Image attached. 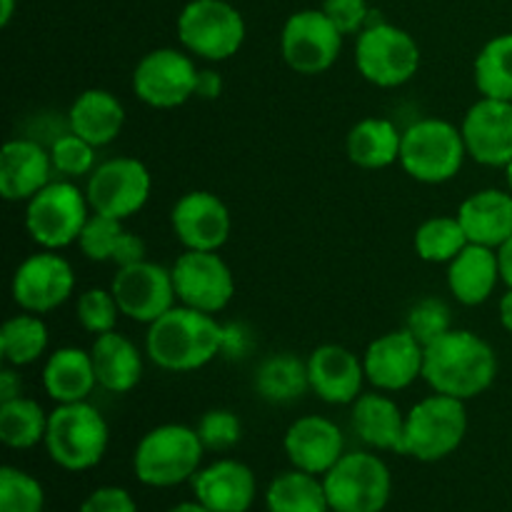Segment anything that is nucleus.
<instances>
[{"instance_id": "obj_1", "label": "nucleus", "mask_w": 512, "mask_h": 512, "mask_svg": "<svg viewBox=\"0 0 512 512\" xmlns=\"http://www.w3.org/2000/svg\"><path fill=\"white\" fill-rule=\"evenodd\" d=\"M498 375V355L493 345L473 330H448L435 343L425 345L423 380L433 393L458 400L483 395Z\"/></svg>"}, {"instance_id": "obj_2", "label": "nucleus", "mask_w": 512, "mask_h": 512, "mask_svg": "<svg viewBox=\"0 0 512 512\" xmlns=\"http://www.w3.org/2000/svg\"><path fill=\"white\" fill-rule=\"evenodd\" d=\"M223 350V325L203 310L175 305L148 325L145 355L168 373H193Z\"/></svg>"}, {"instance_id": "obj_3", "label": "nucleus", "mask_w": 512, "mask_h": 512, "mask_svg": "<svg viewBox=\"0 0 512 512\" xmlns=\"http://www.w3.org/2000/svg\"><path fill=\"white\" fill-rule=\"evenodd\" d=\"M203 455L198 430L165 423L148 430L135 445L133 473L148 488H175L198 475Z\"/></svg>"}, {"instance_id": "obj_4", "label": "nucleus", "mask_w": 512, "mask_h": 512, "mask_svg": "<svg viewBox=\"0 0 512 512\" xmlns=\"http://www.w3.org/2000/svg\"><path fill=\"white\" fill-rule=\"evenodd\" d=\"M110 443L108 420L88 400L65 403L50 413L45 450L58 468L83 473L105 458Z\"/></svg>"}, {"instance_id": "obj_5", "label": "nucleus", "mask_w": 512, "mask_h": 512, "mask_svg": "<svg viewBox=\"0 0 512 512\" xmlns=\"http://www.w3.org/2000/svg\"><path fill=\"white\" fill-rule=\"evenodd\" d=\"M468 435V410L465 400L433 393L415 403L405 413V435L400 455L438 463L463 445Z\"/></svg>"}, {"instance_id": "obj_6", "label": "nucleus", "mask_w": 512, "mask_h": 512, "mask_svg": "<svg viewBox=\"0 0 512 512\" xmlns=\"http://www.w3.org/2000/svg\"><path fill=\"white\" fill-rule=\"evenodd\" d=\"M465 150L463 130L440 118H423L403 130L400 160L405 173L425 185L453 180L463 170Z\"/></svg>"}, {"instance_id": "obj_7", "label": "nucleus", "mask_w": 512, "mask_h": 512, "mask_svg": "<svg viewBox=\"0 0 512 512\" xmlns=\"http://www.w3.org/2000/svg\"><path fill=\"white\" fill-rule=\"evenodd\" d=\"M93 215L88 195L70 180H53L25 203V230L40 250H63L78 243Z\"/></svg>"}, {"instance_id": "obj_8", "label": "nucleus", "mask_w": 512, "mask_h": 512, "mask_svg": "<svg viewBox=\"0 0 512 512\" xmlns=\"http://www.w3.org/2000/svg\"><path fill=\"white\" fill-rule=\"evenodd\" d=\"M178 40L193 58L230 60L245 43V20L228 0H190L178 15Z\"/></svg>"}, {"instance_id": "obj_9", "label": "nucleus", "mask_w": 512, "mask_h": 512, "mask_svg": "<svg viewBox=\"0 0 512 512\" xmlns=\"http://www.w3.org/2000/svg\"><path fill=\"white\" fill-rule=\"evenodd\" d=\"M355 68L378 88H400L418 75L420 45L408 30L378 20L358 33Z\"/></svg>"}, {"instance_id": "obj_10", "label": "nucleus", "mask_w": 512, "mask_h": 512, "mask_svg": "<svg viewBox=\"0 0 512 512\" xmlns=\"http://www.w3.org/2000/svg\"><path fill=\"white\" fill-rule=\"evenodd\" d=\"M325 495L335 512H383L393 493L388 465L373 453H345L323 475Z\"/></svg>"}, {"instance_id": "obj_11", "label": "nucleus", "mask_w": 512, "mask_h": 512, "mask_svg": "<svg viewBox=\"0 0 512 512\" xmlns=\"http://www.w3.org/2000/svg\"><path fill=\"white\" fill-rule=\"evenodd\" d=\"M198 65L188 50L155 48L138 60L133 70V95L148 108L173 110L195 98Z\"/></svg>"}, {"instance_id": "obj_12", "label": "nucleus", "mask_w": 512, "mask_h": 512, "mask_svg": "<svg viewBox=\"0 0 512 512\" xmlns=\"http://www.w3.org/2000/svg\"><path fill=\"white\" fill-rule=\"evenodd\" d=\"M153 193V175L148 165L130 155L103 160L88 175L85 195L90 210L115 220H128L148 205Z\"/></svg>"}, {"instance_id": "obj_13", "label": "nucleus", "mask_w": 512, "mask_h": 512, "mask_svg": "<svg viewBox=\"0 0 512 512\" xmlns=\"http://www.w3.org/2000/svg\"><path fill=\"white\" fill-rule=\"evenodd\" d=\"M343 38L323 10H298L280 33V53L285 65L300 75H320L330 70L343 50Z\"/></svg>"}, {"instance_id": "obj_14", "label": "nucleus", "mask_w": 512, "mask_h": 512, "mask_svg": "<svg viewBox=\"0 0 512 512\" xmlns=\"http://www.w3.org/2000/svg\"><path fill=\"white\" fill-rule=\"evenodd\" d=\"M170 270L180 305L218 315L233 300V270L220 258L218 250H185Z\"/></svg>"}, {"instance_id": "obj_15", "label": "nucleus", "mask_w": 512, "mask_h": 512, "mask_svg": "<svg viewBox=\"0 0 512 512\" xmlns=\"http://www.w3.org/2000/svg\"><path fill=\"white\" fill-rule=\"evenodd\" d=\"M75 290L73 265L60 250H40L15 268L10 295L25 313L45 315L68 303Z\"/></svg>"}, {"instance_id": "obj_16", "label": "nucleus", "mask_w": 512, "mask_h": 512, "mask_svg": "<svg viewBox=\"0 0 512 512\" xmlns=\"http://www.w3.org/2000/svg\"><path fill=\"white\" fill-rule=\"evenodd\" d=\"M120 313L135 323L150 325L163 318L170 308H175V283L173 270L163 268L150 260L118 268L110 283Z\"/></svg>"}, {"instance_id": "obj_17", "label": "nucleus", "mask_w": 512, "mask_h": 512, "mask_svg": "<svg viewBox=\"0 0 512 512\" xmlns=\"http://www.w3.org/2000/svg\"><path fill=\"white\" fill-rule=\"evenodd\" d=\"M425 345L408 328L390 330L365 348V378L375 390L400 393L423 378Z\"/></svg>"}, {"instance_id": "obj_18", "label": "nucleus", "mask_w": 512, "mask_h": 512, "mask_svg": "<svg viewBox=\"0 0 512 512\" xmlns=\"http://www.w3.org/2000/svg\"><path fill=\"white\" fill-rule=\"evenodd\" d=\"M170 228L185 250H220L228 243L233 220L218 195L210 190H190L175 200Z\"/></svg>"}, {"instance_id": "obj_19", "label": "nucleus", "mask_w": 512, "mask_h": 512, "mask_svg": "<svg viewBox=\"0 0 512 512\" xmlns=\"http://www.w3.org/2000/svg\"><path fill=\"white\" fill-rule=\"evenodd\" d=\"M463 140L468 158L485 168H505L512 160V103L480 98L465 113Z\"/></svg>"}, {"instance_id": "obj_20", "label": "nucleus", "mask_w": 512, "mask_h": 512, "mask_svg": "<svg viewBox=\"0 0 512 512\" xmlns=\"http://www.w3.org/2000/svg\"><path fill=\"white\" fill-rule=\"evenodd\" d=\"M310 393L328 405H353L363 395V358L343 345H320L308 355Z\"/></svg>"}, {"instance_id": "obj_21", "label": "nucleus", "mask_w": 512, "mask_h": 512, "mask_svg": "<svg viewBox=\"0 0 512 512\" xmlns=\"http://www.w3.org/2000/svg\"><path fill=\"white\" fill-rule=\"evenodd\" d=\"M283 448L293 468L323 478L345 455V438L330 418L303 415L285 430Z\"/></svg>"}, {"instance_id": "obj_22", "label": "nucleus", "mask_w": 512, "mask_h": 512, "mask_svg": "<svg viewBox=\"0 0 512 512\" xmlns=\"http://www.w3.org/2000/svg\"><path fill=\"white\" fill-rule=\"evenodd\" d=\"M53 158L38 140L13 138L0 153V195L8 203H28L35 193L53 183Z\"/></svg>"}, {"instance_id": "obj_23", "label": "nucleus", "mask_w": 512, "mask_h": 512, "mask_svg": "<svg viewBox=\"0 0 512 512\" xmlns=\"http://www.w3.org/2000/svg\"><path fill=\"white\" fill-rule=\"evenodd\" d=\"M190 483L195 500L210 512H248L258 495L253 470L230 458L200 468Z\"/></svg>"}, {"instance_id": "obj_24", "label": "nucleus", "mask_w": 512, "mask_h": 512, "mask_svg": "<svg viewBox=\"0 0 512 512\" xmlns=\"http://www.w3.org/2000/svg\"><path fill=\"white\" fill-rule=\"evenodd\" d=\"M458 220L470 243L498 250L512 238V193L498 188L478 190L460 203Z\"/></svg>"}, {"instance_id": "obj_25", "label": "nucleus", "mask_w": 512, "mask_h": 512, "mask_svg": "<svg viewBox=\"0 0 512 512\" xmlns=\"http://www.w3.org/2000/svg\"><path fill=\"white\" fill-rule=\"evenodd\" d=\"M500 260L498 250L485 245L468 243L448 263V288L450 295L460 305H483L495 293L500 283Z\"/></svg>"}, {"instance_id": "obj_26", "label": "nucleus", "mask_w": 512, "mask_h": 512, "mask_svg": "<svg viewBox=\"0 0 512 512\" xmlns=\"http://www.w3.org/2000/svg\"><path fill=\"white\" fill-rule=\"evenodd\" d=\"M90 358H93L98 385L108 393L125 395L138 388V383L143 380V355H140L138 345L118 330L95 335Z\"/></svg>"}, {"instance_id": "obj_27", "label": "nucleus", "mask_w": 512, "mask_h": 512, "mask_svg": "<svg viewBox=\"0 0 512 512\" xmlns=\"http://www.w3.org/2000/svg\"><path fill=\"white\" fill-rule=\"evenodd\" d=\"M350 425H353L355 435L370 448L390 450V453L403 450L405 413L383 390L363 393L355 400L353 410H350Z\"/></svg>"}, {"instance_id": "obj_28", "label": "nucleus", "mask_w": 512, "mask_h": 512, "mask_svg": "<svg viewBox=\"0 0 512 512\" xmlns=\"http://www.w3.org/2000/svg\"><path fill=\"white\" fill-rule=\"evenodd\" d=\"M70 133L80 135L95 148L115 143L125 128V108L118 95L103 88L83 90L68 110Z\"/></svg>"}, {"instance_id": "obj_29", "label": "nucleus", "mask_w": 512, "mask_h": 512, "mask_svg": "<svg viewBox=\"0 0 512 512\" xmlns=\"http://www.w3.org/2000/svg\"><path fill=\"white\" fill-rule=\"evenodd\" d=\"M98 385L95 378L90 350L83 348H58L48 355L43 365V388L50 400L58 405L83 403Z\"/></svg>"}, {"instance_id": "obj_30", "label": "nucleus", "mask_w": 512, "mask_h": 512, "mask_svg": "<svg viewBox=\"0 0 512 512\" xmlns=\"http://www.w3.org/2000/svg\"><path fill=\"white\" fill-rule=\"evenodd\" d=\"M350 163L363 170H383L400 160L403 148V133L398 125L385 118H363L350 128L348 140Z\"/></svg>"}, {"instance_id": "obj_31", "label": "nucleus", "mask_w": 512, "mask_h": 512, "mask_svg": "<svg viewBox=\"0 0 512 512\" xmlns=\"http://www.w3.org/2000/svg\"><path fill=\"white\" fill-rule=\"evenodd\" d=\"M253 388L265 403L290 405L310 390L308 360L293 353H273L255 368Z\"/></svg>"}, {"instance_id": "obj_32", "label": "nucleus", "mask_w": 512, "mask_h": 512, "mask_svg": "<svg viewBox=\"0 0 512 512\" xmlns=\"http://www.w3.org/2000/svg\"><path fill=\"white\" fill-rule=\"evenodd\" d=\"M268 512H330L323 478L305 470H288L270 480L265 490Z\"/></svg>"}, {"instance_id": "obj_33", "label": "nucleus", "mask_w": 512, "mask_h": 512, "mask_svg": "<svg viewBox=\"0 0 512 512\" xmlns=\"http://www.w3.org/2000/svg\"><path fill=\"white\" fill-rule=\"evenodd\" d=\"M48 343V325L35 313L23 310L20 315L5 320L0 328V355H3L5 365L25 368V365L38 363L48 350Z\"/></svg>"}, {"instance_id": "obj_34", "label": "nucleus", "mask_w": 512, "mask_h": 512, "mask_svg": "<svg viewBox=\"0 0 512 512\" xmlns=\"http://www.w3.org/2000/svg\"><path fill=\"white\" fill-rule=\"evenodd\" d=\"M48 418L43 405L33 398H20L0 403V440L13 450H30L45 443Z\"/></svg>"}, {"instance_id": "obj_35", "label": "nucleus", "mask_w": 512, "mask_h": 512, "mask_svg": "<svg viewBox=\"0 0 512 512\" xmlns=\"http://www.w3.org/2000/svg\"><path fill=\"white\" fill-rule=\"evenodd\" d=\"M473 75L483 98L512 103V33L495 35L480 48Z\"/></svg>"}, {"instance_id": "obj_36", "label": "nucleus", "mask_w": 512, "mask_h": 512, "mask_svg": "<svg viewBox=\"0 0 512 512\" xmlns=\"http://www.w3.org/2000/svg\"><path fill=\"white\" fill-rule=\"evenodd\" d=\"M468 235H465L463 225H460L458 215L450 218V215H435L428 218L425 223L418 225L413 238L415 255L425 263H445L448 265L460 250L468 245Z\"/></svg>"}, {"instance_id": "obj_37", "label": "nucleus", "mask_w": 512, "mask_h": 512, "mask_svg": "<svg viewBox=\"0 0 512 512\" xmlns=\"http://www.w3.org/2000/svg\"><path fill=\"white\" fill-rule=\"evenodd\" d=\"M45 490L25 470L5 465L0 470V512H43Z\"/></svg>"}, {"instance_id": "obj_38", "label": "nucleus", "mask_w": 512, "mask_h": 512, "mask_svg": "<svg viewBox=\"0 0 512 512\" xmlns=\"http://www.w3.org/2000/svg\"><path fill=\"white\" fill-rule=\"evenodd\" d=\"M120 315L123 313H120L113 290L88 288L80 293L78 303H75V318H78L80 328L90 335H103L115 330Z\"/></svg>"}, {"instance_id": "obj_39", "label": "nucleus", "mask_w": 512, "mask_h": 512, "mask_svg": "<svg viewBox=\"0 0 512 512\" xmlns=\"http://www.w3.org/2000/svg\"><path fill=\"white\" fill-rule=\"evenodd\" d=\"M123 233V220L93 213L88 218V223H85L83 233H80L78 248L93 263H113L115 250H118Z\"/></svg>"}, {"instance_id": "obj_40", "label": "nucleus", "mask_w": 512, "mask_h": 512, "mask_svg": "<svg viewBox=\"0 0 512 512\" xmlns=\"http://www.w3.org/2000/svg\"><path fill=\"white\" fill-rule=\"evenodd\" d=\"M50 158H53L55 173L63 175L65 180L83 178V175H90L98 168L95 165V145H90L88 140L70 133V130L53 140V145H50Z\"/></svg>"}, {"instance_id": "obj_41", "label": "nucleus", "mask_w": 512, "mask_h": 512, "mask_svg": "<svg viewBox=\"0 0 512 512\" xmlns=\"http://www.w3.org/2000/svg\"><path fill=\"white\" fill-rule=\"evenodd\" d=\"M205 453H228L243 438V423L228 408H213L195 425Z\"/></svg>"}, {"instance_id": "obj_42", "label": "nucleus", "mask_w": 512, "mask_h": 512, "mask_svg": "<svg viewBox=\"0 0 512 512\" xmlns=\"http://www.w3.org/2000/svg\"><path fill=\"white\" fill-rule=\"evenodd\" d=\"M405 328L415 335L423 345L435 343L440 335L453 330V313H450L448 303L440 298H423L408 310V320Z\"/></svg>"}, {"instance_id": "obj_43", "label": "nucleus", "mask_w": 512, "mask_h": 512, "mask_svg": "<svg viewBox=\"0 0 512 512\" xmlns=\"http://www.w3.org/2000/svg\"><path fill=\"white\" fill-rule=\"evenodd\" d=\"M323 10L343 35H358L370 20L368 0H323Z\"/></svg>"}, {"instance_id": "obj_44", "label": "nucleus", "mask_w": 512, "mask_h": 512, "mask_svg": "<svg viewBox=\"0 0 512 512\" xmlns=\"http://www.w3.org/2000/svg\"><path fill=\"white\" fill-rule=\"evenodd\" d=\"M78 512H138V505H135L133 495L128 490L108 485V488L93 490L83 500Z\"/></svg>"}, {"instance_id": "obj_45", "label": "nucleus", "mask_w": 512, "mask_h": 512, "mask_svg": "<svg viewBox=\"0 0 512 512\" xmlns=\"http://www.w3.org/2000/svg\"><path fill=\"white\" fill-rule=\"evenodd\" d=\"M255 348V335L250 325L245 323H225L223 325V355L225 360H245Z\"/></svg>"}, {"instance_id": "obj_46", "label": "nucleus", "mask_w": 512, "mask_h": 512, "mask_svg": "<svg viewBox=\"0 0 512 512\" xmlns=\"http://www.w3.org/2000/svg\"><path fill=\"white\" fill-rule=\"evenodd\" d=\"M140 260H145L143 238L135 233H130V230H125L123 238H120V243H118V250H115L113 263L118 265V268H125V265L140 263Z\"/></svg>"}, {"instance_id": "obj_47", "label": "nucleus", "mask_w": 512, "mask_h": 512, "mask_svg": "<svg viewBox=\"0 0 512 512\" xmlns=\"http://www.w3.org/2000/svg\"><path fill=\"white\" fill-rule=\"evenodd\" d=\"M15 365H3L0 368V403H8L23 395V378Z\"/></svg>"}, {"instance_id": "obj_48", "label": "nucleus", "mask_w": 512, "mask_h": 512, "mask_svg": "<svg viewBox=\"0 0 512 512\" xmlns=\"http://www.w3.org/2000/svg\"><path fill=\"white\" fill-rule=\"evenodd\" d=\"M223 93V78H220L215 70L205 68L198 73V88H195V98L203 100H215Z\"/></svg>"}, {"instance_id": "obj_49", "label": "nucleus", "mask_w": 512, "mask_h": 512, "mask_svg": "<svg viewBox=\"0 0 512 512\" xmlns=\"http://www.w3.org/2000/svg\"><path fill=\"white\" fill-rule=\"evenodd\" d=\"M498 260H500V278H503V283L508 285V288H512V238L498 248Z\"/></svg>"}, {"instance_id": "obj_50", "label": "nucleus", "mask_w": 512, "mask_h": 512, "mask_svg": "<svg viewBox=\"0 0 512 512\" xmlns=\"http://www.w3.org/2000/svg\"><path fill=\"white\" fill-rule=\"evenodd\" d=\"M498 313H500V325H503L508 333H512V288H508V293L500 298Z\"/></svg>"}, {"instance_id": "obj_51", "label": "nucleus", "mask_w": 512, "mask_h": 512, "mask_svg": "<svg viewBox=\"0 0 512 512\" xmlns=\"http://www.w3.org/2000/svg\"><path fill=\"white\" fill-rule=\"evenodd\" d=\"M15 3L18 0H0V25H8L15 13Z\"/></svg>"}, {"instance_id": "obj_52", "label": "nucleus", "mask_w": 512, "mask_h": 512, "mask_svg": "<svg viewBox=\"0 0 512 512\" xmlns=\"http://www.w3.org/2000/svg\"><path fill=\"white\" fill-rule=\"evenodd\" d=\"M168 512H210L205 505H200L198 500H193V503H180L175 505V508H170Z\"/></svg>"}, {"instance_id": "obj_53", "label": "nucleus", "mask_w": 512, "mask_h": 512, "mask_svg": "<svg viewBox=\"0 0 512 512\" xmlns=\"http://www.w3.org/2000/svg\"><path fill=\"white\" fill-rule=\"evenodd\" d=\"M505 180H508V190L512 193V160L505 165Z\"/></svg>"}, {"instance_id": "obj_54", "label": "nucleus", "mask_w": 512, "mask_h": 512, "mask_svg": "<svg viewBox=\"0 0 512 512\" xmlns=\"http://www.w3.org/2000/svg\"><path fill=\"white\" fill-rule=\"evenodd\" d=\"M330 512H335V510H330Z\"/></svg>"}]
</instances>
